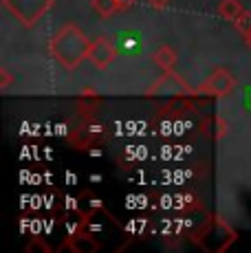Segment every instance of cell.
Returning <instances> with one entry per match:
<instances>
[{"instance_id":"obj_11","label":"cell","mask_w":251,"mask_h":253,"mask_svg":"<svg viewBox=\"0 0 251 253\" xmlns=\"http://www.w3.org/2000/svg\"><path fill=\"white\" fill-rule=\"evenodd\" d=\"M225 134H227V124L218 117V119H216V139H223Z\"/></svg>"},{"instance_id":"obj_5","label":"cell","mask_w":251,"mask_h":253,"mask_svg":"<svg viewBox=\"0 0 251 253\" xmlns=\"http://www.w3.org/2000/svg\"><path fill=\"white\" fill-rule=\"evenodd\" d=\"M181 92L187 95V92H194V90H192L178 75H174L172 71H166V75H163L154 86L148 88V95H170L172 97V95H181Z\"/></svg>"},{"instance_id":"obj_12","label":"cell","mask_w":251,"mask_h":253,"mask_svg":"<svg viewBox=\"0 0 251 253\" xmlns=\"http://www.w3.org/2000/svg\"><path fill=\"white\" fill-rule=\"evenodd\" d=\"M134 2H137V0H117V4H119V11H126V9H130Z\"/></svg>"},{"instance_id":"obj_2","label":"cell","mask_w":251,"mask_h":253,"mask_svg":"<svg viewBox=\"0 0 251 253\" xmlns=\"http://www.w3.org/2000/svg\"><path fill=\"white\" fill-rule=\"evenodd\" d=\"M2 4L22 27L31 29L46 16V11L53 7V0H2Z\"/></svg>"},{"instance_id":"obj_3","label":"cell","mask_w":251,"mask_h":253,"mask_svg":"<svg viewBox=\"0 0 251 253\" xmlns=\"http://www.w3.org/2000/svg\"><path fill=\"white\" fill-rule=\"evenodd\" d=\"M234 88H236V77L231 75L227 69H216L209 77H207L205 84L199 86L194 92H201V95H214V97H225V95H229Z\"/></svg>"},{"instance_id":"obj_7","label":"cell","mask_w":251,"mask_h":253,"mask_svg":"<svg viewBox=\"0 0 251 253\" xmlns=\"http://www.w3.org/2000/svg\"><path fill=\"white\" fill-rule=\"evenodd\" d=\"M243 11H245V7H243V2H240V0H223V2L218 4V13L225 18V20H229V22L238 20Z\"/></svg>"},{"instance_id":"obj_14","label":"cell","mask_w":251,"mask_h":253,"mask_svg":"<svg viewBox=\"0 0 251 253\" xmlns=\"http://www.w3.org/2000/svg\"><path fill=\"white\" fill-rule=\"evenodd\" d=\"M245 44H247V48H251V31L245 33Z\"/></svg>"},{"instance_id":"obj_6","label":"cell","mask_w":251,"mask_h":253,"mask_svg":"<svg viewBox=\"0 0 251 253\" xmlns=\"http://www.w3.org/2000/svg\"><path fill=\"white\" fill-rule=\"evenodd\" d=\"M152 62L159 66L161 71H172V66L176 64V53L170 46H161L159 51H154Z\"/></svg>"},{"instance_id":"obj_9","label":"cell","mask_w":251,"mask_h":253,"mask_svg":"<svg viewBox=\"0 0 251 253\" xmlns=\"http://www.w3.org/2000/svg\"><path fill=\"white\" fill-rule=\"evenodd\" d=\"M234 24H236V29H238L243 36H245V33H249V31H251V11H247V9H245V11L240 13V18H238V20H236Z\"/></svg>"},{"instance_id":"obj_8","label":"cell","mask_w":251,"mask_h":253,"mask_svg":"<svg viewBox=\"0 0 251 253\" xmlns=\"http://www.w3.org/2000/svg\"><path fill=\"white\" fill-rule=\"evenodd\" d=\"M90 4H93V9L99 13L101 18H110L113 13L119 11L117 0H90Z\"/></svg>"},{"instance_id":"obj_1","label":"cell","mask_w":251,"mask_h":253,"mask_svg":"<svg viewBox=\"0 0 251 253\" xmlns=\"http://www.w3.org/2000/svg\"><path fill=\"white\" fill-rule=\"evenodd\" d=\"M49 48H51V55L55 57L64 69L73 71L84 60H88L90 40L84 36V31H82L77 24H64V27L53 36Z\"/></svg>"},{"instance_id":"obj_13","label":"cell","mask_w":251,"mask_h":253,"mask_svg":"<svg viewBox=\"0 0 251 253\" xmlns=\"http://www.w3.org/2000/svg\"><path fill=\"white\" fill-rule=\"evenodd\" d=\"M150 2L154 4V7H163V4H167L170 0H150Z\"/></svg>"},{"instance_id":"obj_4","label":"cell","mask_w":251,"mask_h":253,"mask_svg":"<svg viewBox=\"0 0 251 253\" xmlns=\"http://www.w3.org/2000/svg\"><path fill=\"white\" fill-rule=\"evenodd\" d=\"M115 57H117V48H115L113 40L110 38H97V40L90 42V51H88V62H93L95 69L104 71L108 69L110 64L115 62Z\"/></svg>"},{"instance_id":"obj_10","label":"cell","mask_w":251,"mask_h":253,"mask_svg":"<svg viewBox=\"0 0 251 253\" xmlns=\"http://www.w3.org/2000/svg\"><path fill=\"white\" fill-rule=\"evenodd\" d=\"M11 82H13L11 73H9V71L2 66V69H0V88H2V90H7L9 86H11Z\"/></svg>"}]
</instances>
